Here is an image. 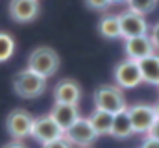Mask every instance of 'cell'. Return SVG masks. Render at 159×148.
Returning a JSON list of instances; mask_svg holds the SVG:
<instances>
[{
  "label": "cell",
  "instance_id": "cell-1",
  "mask_svg": "<svg viewBox=\"0 0 159 148\" xmlns=\"http://www.w3.org/2000/svg\"><path fill=\"white\" fill-rule=\"evenodd\" d=\"M93 100H94V106L96 109L107 111L111 115H117L120 111L128 109V102H126V96L122 93L119 85H100L94 95H93Z\"/></svg>",
  "mask_w": 159,
  "mask_h": 148
},
{
  "label": "cell",
  "instance_id": "cell-2",
  "mask_svg": "<svg viewBox=\"0 0 159 148\" xmlns=\"http://www.w3.org/2000/svg\"><path fill=\"white\" fill-rule=\"evenodd\" d=\"M28 69L46 80V78H50V76H54L57 72V69H59V56L50 46H37L28 56Z\"/></svg>",
  "mask_w": 159,
  "mask_h": 148
},
{
  "label": "cell",
  "instance_id": "cell-3",
  "mask_svg": "<svg viewBox=\"0 0 159 148\" xmlns=\"http://www.w3.org/2000/svg\"><path fill=\"white\" fill-rule=\"evenodd\" d=\"M46 89V80L39 74L32 72L30 69H24L15 74L13 78V91L20 98H37Z\"/></svg>",
  "mask_w": 159,
  "mask_h": 148
},
{
  "label": "cell",
  "instance_id": "cell-4",
  "mask_svg": "<svg viewBox=\"0 0 159 148\" xmlns=\"http://www.w3.org/2000/svg\"><path fill=\"white\" fill-rule=\"evenodd\" d=\"M128 115H129V120L133 126V133L148 135L152 132V128L159 122L154 106H148V104H135V106L128 108Z\"/></svg>",
  "mask_w": 159,
  "mask_h": 148
},
{
  "label": "cell",
  "instance_id": "cell-5",
  "mask_svg": "<svg viewBox=\"0 0 159 148\" xmlns=\"http://www.w3.org/2000/svg\"><path fill=\"white\" fill-rule=\"evenodd\" d=\"M32 126H34V117L26 109H13L6 118V130L17 141H22L24 137H30L32 135Z\"/></svg>",
  "mask_w": 159,
  "mask_h": 148
},
{
  "label": "cell",
  "instance_id": "cell-6",
  "mask_svg": "<svg viewBox=\"0 0 159 148\" xmlns=\"http://www.w3.org/2000/svg\"><path fill=\"white\" fill-rule=\"evenodd\" d=\"M63 137L70 145H76L80 148H89V145H93L98 139V135H96L94 128L91 126L89 118H83V117H80L78 120L65 132Z\"/></svg>",
  "mask_w": 159,
  "mask_h": 148
},
{
  "label": "cell",
  "instance_id": "cell-7",
  "mask_svg": "<svg viewBox=\"0 0 159 148\" xmlns=\"http://www.w3.org/2000/svg\"><path fill=\"white\" fill-rule=\"evenodd\" d=\"M119 24H120V37L124 39H133V37L148 35V22L143 15L128 9L119 15Z\"/></svg>",
  "mask_w": 159,
  "mask_h": 148
},
{
  "label": "cell",
  "instance_id": "cell-8",
  "mask_svg": "<svg viewBox=\"0 0 159 148\" xmlns=\"http://www.w3.org/2000/svg\"><path fill=\"white\" fill-rule=\"evenodd\" d=\"M32 137L35 141H39L41 145H46L50 141H56V139H61L63 137V132L61 128L54 122V118L50 115H43L34 118V126H32Z\"/></svg>",
  "mask_w": 159,
  "mask_h": 148
},
{
  "label": "cell",
  "instance_id": "cell-9",
  "mask_svg": "<svg viewBox=\"0 0 159 148\" xmlns=\"http://www.w3.org/2000/svg\"><path fill=\"white\" fill-rule=\"evenodd\" d=\"M115 81L120 89H133L143 83L139 63L133 59H124L115 67Z\"/></svg>",
  "mask_w": 159,
  "mask_h": 148
},
{
  "label": "cell",
  "instance_id": "cell-10",
  "mask_svg": "<svg viewBox=\"0 0 159 148\" xmlns=\"http://www.w3.org/2000/svg\"><path fill=\"white\" fill-rule=\"evenodd\" d=\"M80 98H81V87L76 80L65 78L61 81H57V85L54 87V100L56 104H70V106H78Z\"/></svg>",
  "mask_w": 159,
  "mask_h": 148
},
{
  "label": "cell",
  "instance_id": "cell-11",
  "mask_svg": "<svg viewBox=\"0 0 159 148\" xmlns=\"http://www.w3.org/2000/svg\"><path fill=\"white\" fill-rule=\"evenodd\" d=\"M39 15V0H11L9 17L15 22H32Z\"/></svg>",
  "mask_w": 159,
  "mask_h": 148
},
{
  "label": "cell",
  "instance_id": "cell-12",
  "mask_svg": "<svg viewBox=\"0 0 159 148\" xmlns=\"http://www.w3.org/2000/svg\"><path fill=\"white\" fill-rule=\"evenodd\" d=\"M124 50H126L128 59L141 61V59L154 54V44L150 41V35H141V37H133V39H126Z\"/></svg>",
  "mask_w": 159,
  "mask_h": 148
},
{
  "label": "cell",
  "instance_id": "cell-13",
  "mask_svg": "<svg viewBox=\"0 0 159 148\" xmlns=\"http://www.w3.org/2000/svg\"><path fill=\"white\" fill-rule=\"evenodd\" d=\"M48 115L54 118V122L61 128L65 135V132L80 118V109L78 106H70V104H54V108Z\"/></svg>",
  "mask_w": 159,
  "mask_h": 148
},
{
  "label": "cell",
  "instance_id": "cell-14",
  "mask_svg": "<svg viewBox=\"0 0 159 148\" xmlns=\"http://www.w3.org/2000/svg\"><path fill=\"white\" fill-rule=\"evenodd\" d=\"M139 63V71H141V76H143V81L150 83V85H157L159 87V56L157 54H152Z\"/></svg>",
  "mask_w": 159,
  "mask_h": 148
},
{
  "label": "cell",
  "instance_id": "cell-15",
  "mask_svg": "<svg viewBox=\"0 0 159 148\" xmlns=\"http://www.w3.org/2000/svg\"><path fill=\"white\" fill-rule=\"evenodd\" d=\"M87 118H89V122H91V126L94 128V132H96L98 137L111 133V126H113V115H111V113L94 108V111H93Z\"/></svg>",
  "mask_w": 159,
  "mask_h": 148
},
{
  "label": "cell",
  "instance_id": "cell-16",
  "mask_svg": "<svg viewBox=\"0 0 159 148\" xmlns=\"http://www.w3.org/2000/svg\"><path fill=\"white\" fill-rule=\"evenodd\" d=\"M109 135H113L115 139H128V137L133 135V126H131L128 109L113 115V126H111V133Z\"/></svg>",
  "mask_w": 159,
  "mask_h": 148
},
{
  "label": "cell",
  "instance_id": "cell-17",
  "mask_svg": "<svg viewBox=\"0 0 159 148\" xmlns=\"http://www.w3.org/2000/svg\"><path fill=\"white\" fill-rule=\"evenodd\" d=\"M98 32L100 35L106 39H117L120 37V24H119V15H106L98 22Z\"/></svg>",
  "mask_w": 159,
  "mask_h": 148
},
{
  "label": "cell",
  "instance_id": "cell-18",
  "mask_svg": "<svg viewBox=\"0 0 159 148\" xmlns=\"http://www.w3.org/2000/svg\"><path fill=\"white\" fill-rule=\"evenodd\" d=\"M15 52V39L6 34V32H0V63L2 61H7Z\"/></svg>",
  "mask_w": 159,
  "mask_h": 148
},
{
  "label": "cell",
  "instance_id": "cell-19",
  "mask_svg": "<svg viewBox=\"0 0 159 148\" xmlns=\"http://www.w3.org/2000/svg\"><path fill=\"white\" fill-rule=\"evenodd\" d=\"M126 4L129 6L131 11H135V13H139V15L144 17V15H148V13H152L156 9L157 0H128Z\"/></svg>",
  "mask_w": 159,
  "mask_h": 148
},
{
  "label": "cell",
  "instance_id": "cell-20",
  "mask_svg": "<svg viewBox=\"0 0 159 148\" xmlns=\"http://www.w3.org/2000/svg\"><path fill=\"white\" fill-rule=\"evenodd\" d=\"M85 6L93 11H106L111 4L109 0H85Z\"/></svg>",
  "mask_w": 159,
  "mask_h": 148
},
{
  "label": "cell",
  "instance_id": "cell-21",
  "mask_svg": "<svg viewBox=\"0 0 159 148\" xmlns=\"http://www.w3.org/2000/svg\"><path fill=\"white\" fill-rule=\"evenodd\" d=\"M43 148H72V145L65 137H61V139H56V141H50V143L43 145Z\"/></svg>",
  "mask_w": 159,
  "mask_h": 148
},
{
  "label": "cell",
  "instance_id": "cell-22",
  "mask_svg": "<svg viewBox=\"0 0 159 148\" xmlns=\"http://www.w3.org/2000/svg\"><path fill=\"white\" fill-rule=\"evenodd\" d=\"M150 41H152V44H154V50H157V52H159V21L154 24V28H152Z\"/></svg>",
  "mask_w": 159,
  "mask_h": 148
},
{
  "label": "cell",
  "instance_id": "cell-23",
  "mask_svg": "<svg viewBox=\"0 0 159 148\" xmlns=\"http://www.w3.org/2000/svg\"><path fill=\"white\" fill-rule=\"evenodd\" d=\"M141 148H159V139H156V137H146L143 141Z\"/></svg>",
  "mask_w": 159,
  "mask_h": 148
},
{
  "label": "cell",
  "instance_id": "cell-24",
  "mask_svg": "<svg viewBox=\"0 0 159 148\" xmlns=\"http://www.w3.org/2000/svg\"><path fill=\"white\" fill-rule=\"evenodd\" d=\"M2 148H26L20 141H13V143H7V145H4Z\"/></svg>",
  "mask_w": 159,
  "mask_h": 148
},
{
  "label": "cell",
  "instance_id": "cell-25",
  "mask_svg": "<svg viewBox=\"0 0 159 148\" xmlns=\"http://www.w3.org/2000/svg\"><path fill=\"white\" fill-rule=\"evenodd\" d=\"M128 0H109V4H126Z\"/></svg>",
  "mask_w": 159,
  "mask_h": 148
},
{
  "label": "cell",
  "instance_id": "cell-26",
  "mask_svg": "<svg viewBox=\"0 0 159 148\" xmlns=\"http://www.w3.org/2000/svg\"><path fill=\"white\" fill-rule=\"evenodd\" d=\"M154 109H156V115H157V120H159V102L154 106Z\"/></svg>",
  "mask_w": 159,
  "mask_h": 148
}]
</instances>
